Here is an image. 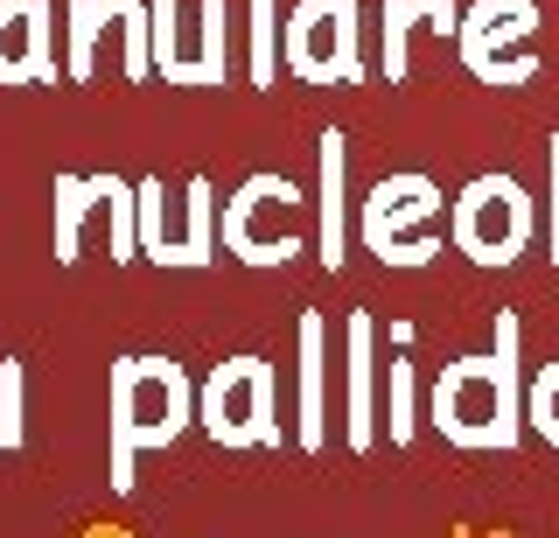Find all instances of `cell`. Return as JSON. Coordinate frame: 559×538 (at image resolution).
<instances>
[{"instance_id": "6da1fadb", "label": "cell", "mask_w": 559, "mask_h": 538, "mask_svg": "<svg viewBox=\"0 0 559 538\" xmlns=\"http://www.w3.org/2000/svg\"><path fill=\"white\" fill-rule=\"evenodd\" d=\"M524 328L503 308L497 315V343L441 363V378L427 385V420L448 447L462 455H511L524 441V363H518Z\"/></svg>"}, {"instance_id": "7a4b0ae2", "label": "cell", "mask_w": 559, "mask_h": 538, "mask_svg": "<svg viewBox=\"0 0 559 538\" xmlns=\"http://www.w3.org/2000/svg\"><path fill=\"white\" fill-rule=\"evenodd\" d=\"M112 490H133V462L147 447H175L197 427V378L175 357H119L112 363Z\"/></svg>"}, {"instance_id": "3957f363", "label": "cell", "mask_w": 559, "mask_h": 538, "mask_svg": "<svg viewBox=\"0 0 559 538\" xmlns=\"http://www.w3.org/2000/svg\"><path fill=\"white\" fill-rule=\"evenodd\" d=\"M308 189L294 176H273V168H259V176H245L231 196H224V252L238 259V266H294L308 246Z\"/></svg>"}, {"instance_id": "277c9868", "label": "cell", "mask_w": 559, "mask_h": 538, "mask_svg": "<svg viewBox=\"0 0 559 538\" xmlns=\"http://www.w3.org/2000/svg\"><path fill=\"white\" fill-rule=\"evenodd\" d=\"M448 238H454V252H462L468 266H489V273L518 266V259L532 252V238H538L532 189L518 176H468L454 189V203H448Z\"/></svg>"}, {"instance_id": "5b68a950", "label": "cell", "mask_w": 559, "mask_h": 538, "mask_svg": "<svg viewBox=\"0 0 559 538\" xmlns=\"http://www.w3.org/2000/svg\"><path fill=\"white\" fill-rule=\"evenodd\" d=\"M448 211V189L433 176H419V168H406V176H384L371 196L357 203V246L378 252V266H399V273H419L433 266L448 246L427 231V217Z\"/></svg>"}, {"instance_id": "8992f818", "label": "cell", "mask_w": 559, "mask_h": 538, "mask_svg": "<svg viewBox=\"0 0 559 538\" xmlns=\"http://www.w3.org/2000/svg\"><path fill=\"white\" fill-rule=\"evenodd\" d=\"M197 427L217 447H280V392L266 357H224L197 385Z\"/></svg>"}, {"instance_id": "52a82bcc", "label": "cell", "mask_w": 559, "mask_h": 538, "mask_svg": "<svg viewBox=\"0 0 559 538\" xmlns=\"http://www.w3.org/2000/svg\"><path fill=\"white\" fill-rule=\"evenodd\" d=\"M280 63L301 84H364V8L357 0H294L280 28Z\"/></svg>"}, {"instance_id": "ba28073f", "label": "cell", "mask_w": 559, "mask_h": 538, "mask_svg": "<svg viewBox=\"0 0 559 538\" xmlns=\"http://www.w3.org/2000/svg\"><path fill=\"white\" fill-rule=\"evenodd\" d=\"M133 189H140V259H154L162 273H203L217 259V189H210V176H189L175 211L162 176H140Z\"/></svg>"}, {"instance_id": "9c48e42d", "label": "cell", "mask_w": 559, "mask_h": 538, "mask_svg": "<svg viewBox=\"0 0 559 538\" xmlns=\"http://www.w3.org/2000/svg\"><path fill=\"white\" fill-rule=\"evenodd\" d=\"M538 0H468L462 28H454V57L476 84H497V92H518V84L538 77Z\"/></svg>"}, {"instance_id": "30bf717a", "label": "cell", "mask_w": 559, "mask_h": 538, "mask_svg": "<svg viewBox=\"0 0 559 538\" xmlns=\"http://www.w3.org/2000/svg\"><path fill=\"white\" fill-rule=\"evenodd\" d=\"M105 217V246H112V266L140 259V189L119 176H78L63 168L57 176V266H78L84 259V224Z\"/></svg>"}, {"instance_id": "8fae6325", "label": "cell", "mask_w": 559, "mask_h": 538, "mask_svg": "<svg viewBox=\"0 0 559 538\" xmlns=\"http://www.w3.org/2000/svg\"><path fill=\"white\" fill-rule=\"evenodd\" d=\"M378 322L349 315L343 322V447L349 455H371L378 447V427H384V406H378Z\"/></svg>"}, {"instance_id": "7c38bea8", "label": "cell", "mask_w": 559, "mask_h": 538, "mask_svg": "<svg viewBox=\"0 0 559 538\" xmlns=\"http://www.w3.org/2000/svg\"><path fill=\"white\" fill-rule=\"evenodd\" d=\"M0 84H70V71H57L49 0H0Z\"/></svg>"}, {"instance_id": "4fadbf2b", "label": "cell", "mask_w": 559, "mask_h": 538, "mask_svg": "<svg viewBox=\"0 0 559 538\" xmlns=\"http://www.w3.org/2000/svg\"><path fill=\"white\" fill-rule=\"evenodd\" d=\"M314 162H322V176H314V238H322V266L343 273L349 266V231H357V217H349V141L336 127L314 141Z\"/></svg>"}, {"instance_id": "5bb4252c", "label": "cell", "mask_w": 559, "mask_h": 538, "mask_svg": "<svg viewBox=\"0 0 559 538\" xmlns=\"http://www.w3.org/2000/svg\"><path fill=\"white\" fill-rule=\"evenodd\" d=\"M301 371H294V441H301V455H322L329 447V322L301 315Z\"/></svg>"}, {"instance_id": "9a60e30c", "label": "cell", "mask_w": 559, "mask_h": 538, "mask_svg": "<svg viewBox=\"0 0 559 538\" xmlns=\"http://www.w3.org/2000/svg\"><path fill=\"white\" fill-rule=\"evenodd\" d=\"M231 14H224V0H203L197 8V28H182V49L162 63V84H189V92H217V84H231Z\"/></svg>"}, {"instance_id": "2e32d148", "label": "cell", "mask_w": 559, "mask_h": 538, "mask_svg": "<svg viewBox=\"0 0 559 538\" xmlns=\"http://www.w3.org/2000/svg\"><path fill=\"white\" fill-rule=\"evenodd\" d=\"M112 8V36H119V71L133 84L154 77V0H105Z\"/></svg>"}, {"instance_id": "e0dca14e", "label": "cell", "mask_w": 559, "mask_h": 538, "mask_svg": "<svg viewBox=\"0 0 559 538\" xmlns=\"http://www.w3.org/2000/svg\"><path fill=\"white\" fill-rule=\"evenodd\" d=\"M378 71H384V84H406V71H413V28L427 22V8H419V0H384L378 8Z\"/></svg>"}, {"instance_id": "ac0fdd59", "label": "cell", "mask_w": 559, "mask_h": 538, "mask_svg": "<svg viewBox=\"0 0 559 538\" xmlns=\"http://www.w3.org/2000/svg\"><path fill=\"white\" fill-rule=\"evenodd\" d=\"M280 0H252V28H245V71H252V84L259 92H273L280 84V71H287V63H280Z\"/></svg>"}, {"instance_id": "d6986e66", "label": "cell", "mask_w": 559, "mask_h": 538, "mask_svg": "<svg viewBox=\"0 0 559 538\" xmlns=\"http://www.w3.org/2000/svg\"><path fill=\"white\" fill-rule=\"evenodd\" d=\"M105 28H112V8H105V0H70V63H63L70 84H92Z\"/></svg>"}, {"instance_id": "ffe728a7", "label": "cell", "mask_w": 559, "mask_h": 538, "mask_svg": "<svg viewBox=\"0 0 559 538\" xmlns=\"http://www.w3.org/2000/svg\"><path fill=\"white\" fill-rule=\"evenodd\" d=\"M384 427H392V447H413V433H419V371H413V357L384 363Z\"/></svg>"}, {"instance_id": "44dd1931", "label": "cell", "mask_w": 559, "mask_h": 538, "mask_svg": "<svg viewBox=\"0 0 559 538\" xmlns=\"http://www.w3.org/2000/svg\"><path fill=\"white\" fill-rule=\"evenodd\" d=\"M524 427H532L546 447H559V357L524 378Z\"/></svg>"}, {"instance_id": "7402d4cb", "label": "cell", "mask_w": 559, "mask_h": 538, "mask_svg": "<svg viewBox=\"0 0 559 538\" xmlns=\"http://www.w3.org/2000/svg\"><path fill=\"white\" fill-rule=\"evenodd\" d=\"M546 168H552V203H546V259L559 266V133H552V147H546Z\"/></svg>"}]
</instances>
